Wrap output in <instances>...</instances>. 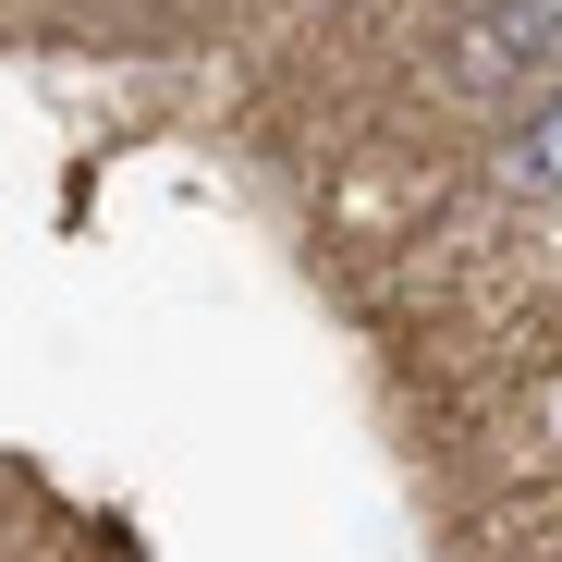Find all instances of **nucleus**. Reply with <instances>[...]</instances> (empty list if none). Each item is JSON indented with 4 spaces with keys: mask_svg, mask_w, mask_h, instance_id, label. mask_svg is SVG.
<instances>
[{
    "mask_svg": "<svg viewBox=\"0 0 562 562\" xmlns=\"http://www.w3.org/2000/svg\"><path fill=\"white\" fill-rule=\"evenodd\" d=\"M477 61H562V0H490Z\"/></svg>",
    "mask_w": 562,
    "mask_h": 562,
    "instance_id": "2",
    "label": "nucleus"
},
{
    "mask_svg": "<svg viewBox=\"0 0 562 562\" xmlns=\"http://www.w3.org/2000/svg\"><path fill=\"white\" fill-rule=\"evenodd\" d=\"M490 183H502V196H526V209H562V99H550V111H526V123L502 135Z\"/></svg>",
    "mask_w": 562,
    "mask_h": 562,
    "instance_id": "1",
    "label": "nucleus"
}]
</instances>
